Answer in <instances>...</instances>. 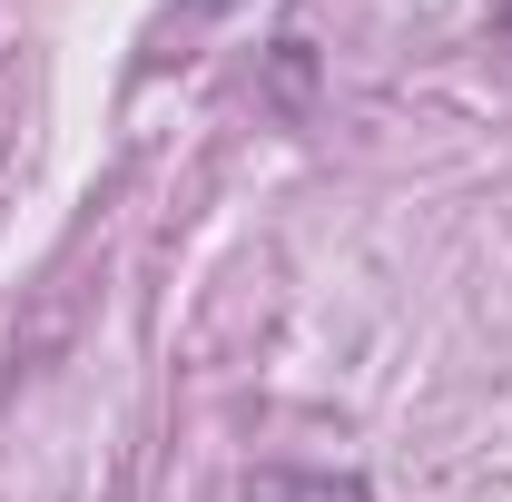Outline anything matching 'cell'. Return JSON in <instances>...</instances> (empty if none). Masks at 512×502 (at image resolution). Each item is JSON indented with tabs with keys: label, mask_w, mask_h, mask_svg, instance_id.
Wrapping results in <instances>:
<instances>
[{
	"label": "cell",
	"mask_w": 512,
	"mask_h": 502,
	"mask_svg": "<svg viewBox=\"0 0 512 502\" xmlns=\"http://www.w3.org/2000/svg\"><path fill=\"white\" fill-rule=\"evenodd\" d=\"M227 10H247V0H168V10H158V30H148V69L178 60V40H197V30H207V20H227Z\"/></svg>",
	"instance_id": "cell-2"
},
{
	"label": "cell",
	"mask_w": 512,
	"mask_h": 502,
	"mask_svg": "<svg viewBox=\"0 0 512 502\" xmlns=\"http://www.w3.org/2000/svg\"><path fill=\"white\" fill-rule=\"evenodd\" d=\"M237 502H375V493L355 473H286V463H266V473H247Z\"/></svg>",
	"instance_id": "cell-1"
},
{
	"label": "cell",
	"mask_w": 512,
	"mask_h": 502,
	"mask_svg": "<svg viewBox=\"0 0 512 502\" xmlns=\"http://www.w3.org/2000/svg\"><path fill=\"white\" fill-rule=\"evenodd\" d=\"M493 20H503V40H512V0H493Z\"/></svg>",
	"instance_id": "cell-3"
}]
</instances>
